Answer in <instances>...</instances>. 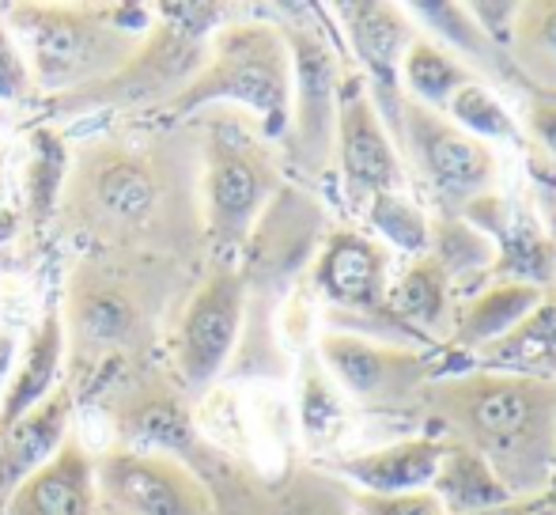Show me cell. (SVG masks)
Wrapping results in <instances>:
<instances>
[{
    "mask_svg": "<svg viewBox=\"0 0 556 515\" xmlns=\"http://www.w3.org/2000/svg\"><path fill=\"white\" fill-rule=\"evenodd\" d=\"M235 103L250 111L277 137L292 114V58L288 42L269 23H227L208 38V50L193 80L167 103L170 114H193L205 106Z\"/></svg>",
    "mask_w": 556,
    "mask_h": 515,
    "instance_id": "cell-1",
    "label": "cell"
},
{
    "mask_svg": "<svg viewBox=\"0 0 556 515\" xmlns=\"http://www.w3.org/2000/svg\"><path fill=\"white\" fill-rule=\"evenodd\" d=\"M0 15L27 58L35 91L53 99L106 80L137 53L132 35L117 30L96 8L15 4Z\"/></svg>",
    "mask_w": 556,
    "mask_h": 515,
    "instance_id": "cell-2",
    "label": "cell"
},
{
    "mask_svg": "<svg viewBox=\"0 0 556 515\" xmlns=\"http://www.w3.org/2000/svg\"><path fill=\"white\" fill-rule=\"evenodd\" d=\"M175 15H163L160 27L152 23L140 38L137 53L117 68L114 76L88 88H76L68 96H58L53 106L58 114H80V111H103V106H132V103H160L163 106L193 80L208 50L205 30L216 23V8H205V15H193L198 8H167Z\"/></svg>",
    "mask_w": 556,
    "mask_h": 515,
    "instance_id": "cell-3",
    "label": "cell"
},
{
    "mask_svg": "<svg viewBox=\"0 0 556 515\" xmlns=\"http://www.w3.org/2000/svg\"><path fill=\"white\" fill-rule=\"evenodd\" d=\"M242 315H247V280H242L239 265L224 258L186 303L175 334V368L190 390L201 394L224 376L227 361L239 346Z\"/></svg>",
    "mask_w": 556,
    "mask_h": 515,
    "instance_id": "cell-4",
    "label": "cell"
},
{
    "mask_svg": "<svg viewBox=\"0 0 556 515\" xmlns=\"http://www.w3.org/2000/svg\"><path fill=\"white\" fill-rule=\"evenodd\" d=\"M201 201H205L208 243L220 254L242 247L257 228V216L269 201V167L262 163L257 148L242 140V133L213 129L205 148Z\"/></svg>",
    "mask_w": 556,
    "mask_h": 515,
    "instance_id": "cell-5",
    "label": "cell"
},
{
    "mask_svg": "<svg viewBox=\"0 0 556 515\" xmlns=\"http://www.w3.org/2000/svg\"><path fill=\"white\" fill-rule=\"evenodd\" d=\"M96 486L125 515H213V497L186 463L117 448L99 463Z\"/></svg>",
    "mask_w": 556,
    "mask_h": 515,
    "instance_id": "cell-6",
    "label": "cell"
},
{
    "mask_svg": "<svg viewBox=\"0 0 556 515\" xmlns=\"http://www.w3.org/2000/svg\"><path fill=\"white\" fill-rule=\"evenodd\" d=\"M337 155H341L344 193L364 213L379 193H402L405 171L397 148L379 118V106L364 88H349L337 99Z\"/></svg>",
    "mask_w": 556,
    "mask_h": 515,
    "instance_id": "cell-7",
    "label": "cell"
},
{
    "mask_svg": "<svg viewBox=\"0 0 556 515\" xmlns=\"http://www.w3.org/2000/svg\"><path fill=\"white\" fill-rule=\"evenodd\" d=\"M462 410H466L469 428L492 451H500V463L492 466V474L504 481V470H511V459L530 448L522 436L542 432L549 410H556V387L522 376L481 379L462 394Z\"/></svg>",
    "mask_w": 556,
    "mask_h": 515,
    "instance_id": "cell-8",
    "label": "cell"
},
{
    "mask_svg": "<svg viewBox=\"0 0 556 515\" xmlns=\"http://www.w3.org/2000/svg\"><path fill=\"white\" fill-rule=\"evenodd\" d=\"M288 58H292V129L300 155L307 160V167L330 155L333 148V129H337V61L333 50L323 35L315 30H292L285 35Z\"/></svg>",
    "mask_w": 556,
    "mask_h": 515,
    "instance_id": "cell-9",
    "label": "cell"
},
{
    "mask_svg": "<svg viewBox=\"0 0 556 515\" xmlns=\"http://www.w3.org/2000/svg\"><path fill=\"white\" fill-rule=\"evenodd\" d=\"M73 417H76V387L73 379H65L46 402H38L12 428L0 432V508H4L8 497L30 474L42 470L73 440Z\"/></svg>",
    "mask_w": 556,
    "mask_h": 515,
    "instance_id": "cell-10",
    "label": "cell"
},
{
    "mask_svg": "<svg viewBox=\"0 0 556 515\" xmlns=\"http://www.w3.org/2000/svg\"><path fill=\"white\" fill-rule=\"evenodd\" d=\"M409 133L428 178L443 193L469 198V193H481L492 186V178H496V155L489 152V145L446 126L440 114L425 111V106H409Z\"/></svg>",
    "mask_w": 556,
    "mask_h": 515,
    "instance_id": "cell-11",
    "label": "cell"
},
{
    "mask_svg": "<svg viewBox=\"0 0 556 515\" xmlns=\"http://www.w3.org/2000/svg\"><path fill=\"white\" fill-rule=\"evenodd\" d=\"M96 466L80 440H68L42 470H35L0 515H96Z\"/></svg>",
    "mask_w": 556,
    "mask_h": 515,
    "instance_id": "cell-12",
    "label": "cell"
},
{
    "mask_svg": "<svg viewBox=\"0 0 556 515\" xmlns=\"http://www.w3.org/2000/svg\"><path fill=\"white\" fill-rule=\"evenodd\" d=\"M65 349H68V334H65V318L58 315V307H50L42 315V323L30 330L27 346L15 356V368L8 376V387L0 394V432L12 428L23 413H30L38 402L53 394L65 379Z\"/></svg>",
    "mask_w": 556,
    "mask_h": 515,
    "instance_id": "cell-13",
    "label": "cell"
},
{
    "mask_svg": "<svg viewBox=\"0 0 556 515\" xmlns=\"http://www.w3.org/2000/svg\"><path fill=\"white\" fill-rule=\"evenodd\" d=\"M315 288L333 307L367 311L382 300L387 288V251L356 231H337L318 254Z\"/></svg>",
    "mask_w": 556,
    "mask_h": 515,
    "instance_id": "cell-14",
    "label": "cell"
},
{
    "mask_svg": "<svg viewBox=\"0 0 556 515\" xmlns=\"http://www.w3.org/2000/svg\"><path fill=\"white\" fill-rule=\"evenodd\" d=\"M318 364L344 398L367 402V398L390 394L397 387V368L409 361L397 356L394 349L359 338V334L326 330L318 338Z\"/></svg>",
    "mask_w": 556,
    "mask_h": 515,
    "instance_id": "cell-15",
    "label": "cell"
},
{
    "mask_svg": "<svg viewBox=\"0 0 556 515\" xmlns=\"http://www.w3.org/2000/svg\"><path fill=\"white\" fill-rule=\"evenodd\" d=\"M446 459V448L435 440H402L390 448H375L367 455H352L344 474L367 489L371 497H402L420 493L432 486Z\"/></svg>",
    "mask_w": 556,
    "mask_h": 515,
    "instance_id": "cell-16",
    "label": "cell"
},
{
    "mask_svg": "<svg viewBox=\"0 0 556 515\" xmlns=\"http://www.w3.org/2000/svg\"><path fill=\"white\" fill-rule=\"evenodd\" d=\"M349 27V38L356 46V53L364 58V65L375 76H382V84H394L402 73V58L413 46V27L402 15V8L394 4H341L337 8Z\"/></svg>",
    "mask_w": 556,
    "mask_h": 515,
    "instance_id": "cell-17",
    "label": "cell"
},
{
    "mask_svg": "<svg viewBox=\"0 0 556 515\" xmlns=\"http://www.w3.org/2000/svg\"><path fill=\"white\" fill-rule=\"evenodd\" d=\"M91 198L117 224H144L160 205V186L144 160L125 152H106L91 167Z\"/></svg>",
    "mask_w": 556,
    "mask_h": 515,
    "instance_id": "cell-18",
    "label": "cell"
},
{
    "mask_svg": "<svg viewBox=\"0 0 556 515\" xmlns=\"http://www.w3.org/2000/svg\"><path fill=\"white\" fill-rule=\"evenodd\" d=\"M132 323H137V311H132L129 296H122L114 285H91L76 292L73 330L84 353H111L129 338Z\"/></svg>",
    "mask_w": 556,
    "mask_h": 515,
    "instance_id": "cell-19",
    "label": "cell"
},
{
    "mask_svg": "<svg viewBox=\"0 0 556 515\" xmlns=\"http://www.w3.org/2000/svg\"><path fill=\"white\" fill-rule=\"evenodd\" d=\"M402 76L409 96L417 99V106L435 114H443L446 103L469 84L466 68L446 50H440V42H428V38H413V46L402 58Z\"/></svg>",
    "mask_w": 556,
    "mask_h": 515,
    "instance_id": "cell-20",
    "label": "cell"
},
{
    "mask_svg": "<svg viewBox=\"0 0 556 515\" xmlns=\"http://www.w3.org/2000/svg\"><path fill=\"white\" fill-rule=\"evenodd\" d=\"M122 428L132 436V451H155V455H186L198 448V432L193 420L175 398H155V402H140L122 417Z\"/></svg>",
    "mask_w": 556,
    "mask_h": 515,
    "instance_id": "cell-21",
    "label": "cell"
},
{
    "mask_svg": "<svg viewBox=\"0 0 556 515\" xmlns=\"http://www.w3.org/2000/svg\"><path fill=\"white\" fill-rule=\"evenodd\" d=\"M435 501L440 508H458V512H469V508H489V504H500L507 501V486L492 474V466L484 463L481 455L473 451H446L440 474H435Z\"/></svg>",
    "mask_w": 556,
    "mask_h": 515,
    "instance_id": "cell-22",
    "label": "cell"
},
{
    "mask_svg": "<svg viewBox=\"0 0 556 515\" xmlns=\"http://www.w3.org/2000/svg\"><path fill=\"white\" fill-rule=\"evenodd\" d=\"M344 425H349V410H344V394L333 387V379L323 372L318 356L303 364V384H300V428L303 440L311 448L341 440Z\"/></svg>",
    "mask_w": 556,
    "mask_h": 515,
    "instance_id": "cell-23",
    "label": "cell"
},
{
    "mask_svg": "<svg viewBox=\"0 0 556 515\" xmlns=\"http://www.w3.org/2000/svg\"><path fill=\"white\" fill-rule=\"evenodd\" d=\"M446 114H451L454 129L481 140V145H489V140H504V145L519 140V122L511 118L504 99H500L496 91L484 88V84L469 80L466 88L446 103Z\"/></svg>",
    "mask_w": 556,
    "mask_h": 515,
    "instance_id": "cell-24",
    "label": "cell"
},
{
    "mask_svg": "<svg viewBox=\"0 0 556 515\" xmlns=\"http://www.w3.org/2000/svg\"><path fill=\"white\" fill-rule=\"evenodd\" d=\"M534 307H538V288L534 285H500V288H492V292L484 296L473 311H469L458 338L466 341V346L469 341H473V346L477 341H492V338H500V334L515 330V326H519Z\"/></svg>",
    "mask_w": 556,
    "mask_h": 515,
    "instance_id": "cell-25",
    "label": "cell"
},
{
    "mask_svg": "<svg viewBox=\"0 0 556 515\" xmlns=\"http://www.w3.org/2000/svg\"><path fill=\"white\" fill-rule=\"evenodd\" d=\"M364 216L394 251H405V254L428 251V221L405 193H379V198L364 209Z\"/></svg>",
    "mask_w": 556,
    "mask_h": 515,
    "instance_id": "cell-26",
    "label": "cell"
},
{
    "mask_svg": "<svg viewBox=\"0 0 556 515\" xmlns=\"http://www.w3.org/2000/svg\"><path fill=\"white\" fill-rule=\"evenodd\" d=\"M68 171V148L53 129L30 133V209L46 216L58 205L61 183Z\"/></svg>",
    "mask_w": 556,
    "mask_h": 515,
    "instance_id": "cell-27",
    "label": "cell"
},
{
    "mask_svg": "<svg viewBox=\"0 0 556 515\" xmlns=\"http://www.w3.org/2000/svg\"><path fill=\"white\" fill-rule=\"evenodd\" d=\"M390 303H394L397 315L409 318V323L432 326L435 318L443 315L446 285L432 265H417V269H409L402 280H397V288L390 292Z\"/></svg>",
    "mask_w": 556,
    "mask_h": 515,
    "instance_id": "cell-28",
    "label": "cell"
},
{
    "mask_svg": "<svg viewBox=\"0 0 556 515\" xmlns=\"http://www.w3.org/2000/svg\"><path fill=\"white\" fill-rule=\"evenodd\" d=\"M405 12L420 15V20H425L428 27L435 30V35L446 38V46H454V50L484 53L481 30H477V23L469 20V15H462V8H454V4H409Z\"/></svg>",
    "mask_w": 556,
    "mask_h": 515,
    "instance_id": "cell-29",
    "label": "cell"
},
{
    "mask_svg": "<svg viewBox=\"0 0 556 515\" xmlns=\"http://www.w3.org/2000/svg\"><path fill=\"white\" fill-rule=\"evenodd\" d=\"M30 96H35V76L0 15V106H23Z\"/></svg>",
    "mask_w": 556,
    "mask_h": 515,
    "instance_id": "cell-30",
    "label": "cell"
},
{
    "mask_svg": "<svg viewBox=\"0 0 556 515\" xmlns=\"http://www.w3.org/2000/svg\"><path fill=\"white\" fill-rule=\"evenodd\" d=\"M367 515H443L440 501L428 493H402V497H367Z\"/></svg>",
    "mask_w": 556,
    "mask_h": 515,
    "instance_id": "cell-31",
    "label": "cell"
},
{
    "mask_svg": "<svg viewBox=\"0 0 556 515\" xmlns=\"http://www.w3.org/2000/svg\"><path fill=\"white\" fill-rule=\"evenodd\" d=\"M469 20L484 27L492 38H507V23L515 20V4H469Z\"/></svg>",
    "mask_w": 556,
    "mask_h": 515,
    "instance_id": "cell-32",
    "label": "cell"
},
{
    "mask_svg": "<svg viewBox=\"0 0 556 515\" xmlns=\"http://www.w3.org/2000/svg\"><path fill=\"white\" fill-rule=\"evenodd\" d=\"M530 129H534L538 140L556 155V103H538L534 111H530Z\"/></svg>",
    "mask_w": 556,
    "mask_h": 515,
    "instance_id": "cell-33",
    "label": "cell"
},
{
    "mask_svg": "<svg viewBox=\"0 0 556 515\" xmlns=\"http://www.w3.org/2000/svg\"><path fill=\"white\" fill-rule=\"evenodd\" d=\"M15 356H20V341H15L12 330L0 326V394H4L8 376H12V368H15Z\"/></svg>",
    "mask_w": 556,
    "mask_h": 515,
    "instance_id": "cell-34",
    "label": "cell"
},
{
    "mask_svg": "<svg viewBox=\"0 0 556 515\" xmlns=\"http://www.w3.org/2000/svg\"><path fill=\"white\" fill-rule=\"evenodd\" d=\"M538 35H542V46H545V50H553V53H556V4H553V8H545L542 23H538Z\"/></svg>",
    "mask_w": 556,
    "mask_h": 515,
    "instance_id": "cell-35",
    "label": "cell"
},
{
    "mask_svg": "<svg viewBox=\"0 0 556 515\" xmlns=\"http://www.w3.org/2000/svg\"><path fill=\"white\" fill-rule=\"evenodd\" d=\"M4 122H8V114H4V106H0V126H4Z\"/></svg>",
    "mask_w": 556,
    "mask_h": 515,
    "instance_id": "cell-36",
    "label": "cell"
}]
</instances>
